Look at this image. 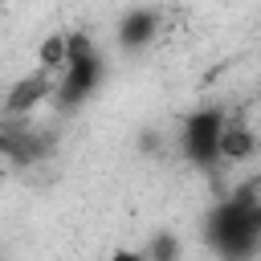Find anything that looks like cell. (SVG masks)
<instances>
[{"label": "cell", "instance_id": "1", "mask_svg": "<svg viewBox=\"0 0 261 261\" xmlns=\"http://www.w3.org/2000/svg\"><path fill=\"white\" fill-rule=\"evenodd\" d=\"M204 237L220 257H253L261 249V196L241 188L216 200L204 220Z\"/></svg>", "mask_w": 261, "mask_h": 261}, {"label": "cell", "instance_id": "2", "mask_svg": "<svg viewBox=\"0 0 261 261\" xmlns=\"http://www.w3.org/2000/svg\"><path fill=\"white\" fill-rule=\"evenodd\" d=\"M106 82V57L102 49L94 45V37L86 33H69V53H65V65L57 69V106L61 110H77L86 106Z\"/></svg>", "mask_w": 261, "mask_h": 261}, {"label": "cell", "instance_id": "3", "mask_svg": "<svg viewBox=\"0 0 261 261\" xmlns=\"http://www.w3.org/2000/svg\"><path fill=\"white\" fill-rule=\"evenodd\" d=\"M228 110L224 106H200L179 122V155L196 167H216L220 159V139H224Z\"/></svg>", "mask_w": 261, "mask_h": 261}, {"label": "cell", "instance_id": "4", "mask_svg": "<svg viewBox=\"0 0 261 261\" xmlns=\"http://www.w3.org/2000/svg\"><path fill=\"white\" fill-rule=\"evenodd\" d=\"M49 94H57V73L45 69V65H37V69H29L24 77H16V82L8 86V94H4V114H8V118H24V114H33Z\"/></svg>", "mask_w": 261, "mask_h": 261}, {"label": "cell", "instance_id": "5", "mask_svg": "<svg viewBox=\"0 0 261 261\" xmlns=\"http://www.w3.org/2000/svg\"><path fill=\"white\" fill-rule=\"evenodd\" d=\"M159 33H163V16H159V8H126V12L118 16V24H114V37H118V45H122L126 53L147 49Z\"/></svg>", "mask_w": 261, "mask_h": 261}, {"label": "cell", "instance_id": "6", "mask_svg": "<svg viewBox=\"0 0 261 261\" xmlns=\"http://www.w3.org/2000/svg\"><path fill=\"white\" fill-rule=\"evenodd\" d=\"M253 151H257V135L249 130L245 118L228 114V122H224V139H220V159H224V163H241V159H249Z\"/></svg>", "mask_w": 261, "mask_h": 261}, {"label": "cell", "instance_id": "7", "mask_svg": "<svg viewBox=\"0 0 261 261\" xmlns=\"http://www.w3.org/2000/svg\"><path fill=\"white\" fill-rule=\"evenodd\" d=\"M151 253H155V257H175V253H179V245H175L171 237H159V241L151 245Z\"/></svg>", "mask_w": 261, "mask_h": 261}]
</instances>
